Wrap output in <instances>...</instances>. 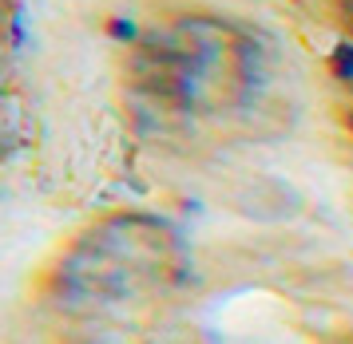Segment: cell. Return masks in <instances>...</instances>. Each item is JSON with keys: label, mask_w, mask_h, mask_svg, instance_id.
<instances>
[{"label": "cell", "mask_w": 353, "mask_h": 344, "mask_svg": "<svg viewBox=\"0 0 353 344\" xmlns=\"http://www.w3.org/2000/svg\"><path fill=\"white\" fill-rule=\"evenodd\" d=\"M187 269V246L171 222L119 214L76 241L56 273V289L72 305H123L175 289Z\"/></svg>", "instance_id": "obj_2"}, {"label": "cell", "mask_w": 353, "mask_h": 344, "mask_svg": "<svg viewBox=\"0 0 353 344\" xmlns=\"http://www.w3.org/2000/svg\"><path fill=\"white\" fill-rule=\"evenodd\" d=\"M12 47H24V12L20 8H12Z\"/></svg>", "instance_id": "obj_4"}, {"label": "cell", "mask_w": 353, "mask_h": 344, "mask_svg": "<svg viewBox=\"0 0 353 344\" xmlns=\"http://www.w3.org/2000/svg\"><path fill=\"white\" fill-rule=\"evenodd\" d=\"M131 76L151 107L207 115L234 107L254 92L258 47L246 32L223 20H179L139 44Z\"/></svg>", "instance_id": "obj_1"}, {"label": "cell", "mask_w": 353, "mask_h": 344, "mask_svg": "<svg viewBox=\"0 0 353 344\" xmlns=\"http://www.w3.org/2000/svg\"><path fill=\"white\" fill-rule=\"evenodd\" d=\"M330 67H334V76H337V79L353 83V40H341V44L334 47V56H330Z\"/></svg>", "instance_id": "obj_3"}, {"label": "cell", "mask_w": 353, "mask_h": 344, "mask_svg": "<svg viewBox=\"0 0 353 344\" xmlns=\"http://www.w3.org/2000/svg\"><path fill=\"white\" fill-rule=\"evenodd\" d=\"M350 131H353V111H350Z\"/></svg>", "instance_id": "obj_7"}, {"label": "cell", "mask_w": 353, "mask_h": 344, "mask_svg": "<svg viewBox=\"0 0 353 344\" xmlns=\"http://www.w3.org/2000/svg\"><path fill=\"white\" fill-rule=\"evenodd\" d=\"M88 344H103V341H88Z\"/></svg>", "instance_id": "obj_8"}, {"label": "cell", "mask_w": 353, "mask_h": 344, "mask_svg": "<svg viewBox=\"0 0 353 344\" xmlns=\"http://www.w3.org/2000/svg\"><path fill=\"white\" fill-rule=\"evenodd\" d=\"M337 8H341V16L350 20V28H353V0H337Z\"/></svg>", "instance_id": "obj_6"}, {"label": "cell", "mask_w": 353, "mask_h": 344, "mask_svg": "<svg viewBox=\"0 0 353 344\" xmlns=\"http://www.w3.org/2000/svg\"><path fill=\"white\" fill-rule=\"evenodd\" d=\"M112 36H135V28H131V24H123V20H115V24H112Z\"/></svg>", "instance_id": "obj_5"}]
</instances>
